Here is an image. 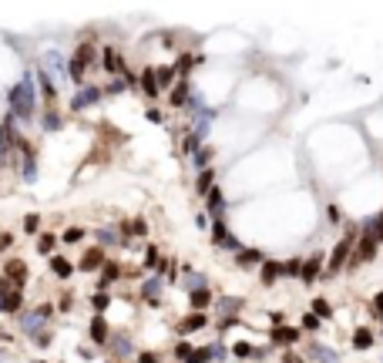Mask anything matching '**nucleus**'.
I'll use <instances>...</instances> for the list:
<instances>
[{"mask_svg": "<svg viewBox=\"0 0 383 363\" xmlns=\"http://www.w3.org/2000/svg\"><path fill=\"white\" fill-rule=\"evenodd\" d=\"M7 276H11L14 283H24V276H27V269H24V262H11V266H7Z\"/></svg>", "mask_w": 383, "mask_h": 363, "instance_id": "18", "label": "nucleus"}, {"mask_svg": "<svg viewBox=\"0 0 383 363\" xmlns=\"http://www.w3.org/2000/svg\"><path fill=\"white\" fill-rule=\"evenodd\" d=\"M7 101H11V118H31L34 114V104H37V98H34V78L27 74V78H21L17 84L11 88V94H7Z\"/></svg>", "mask_w": 383, "mask_h": 363, "instance_id": "1", "label": "nucleus"}, {"mask_svg": "<svg viewBox=\"0 0 383 363\" xmlns=\"http://www.w3.org/2000/svg\"><path fill=\"white\" fill-rule=\"evenodd\" d=\"M313 356H319V360L333 363V353H326V350H323V346H313Z\"/></svg>", "mask_w": 383, "mask_h": 363, "instance_id": "43", "label": "nucleus"}, {"mask_svg": "<svg viewBox=\"0 0 383 363\" xmlns=\"http://www.w3.org/2000/svg\"><path fill=\"white\" fill-rule=\"evenodd\" d=\"M353 346H356V350H370L373 346V333L370 329H356V333H353Z\"/></svg>", "mask_w": 383, "mask_h": 363, "instance_id": "11", "label": "nucleus"}, {"mask_svg": "<svg viewBox=\"0 0 383 363\" xmlns=\"http://www.w3.org/2000/svg\"><path fill=\"white\" fill-rule=\"evenodd\" d=\"M236 356L249 360V356H252V346H249V343H236Z\"/></svg>", "mask_w": 383, "mask_h": 363, "instance_id": "37", "label": "nucleus"}, {"mask_svg": "<svg viewBox=\"0 0 383 363\" xmlns=\"http://www.w3.org/2000/svg\"><path fill=\"white\" fill-rule=\"evenodd\" d=\"M209 303H212V293H209L205 286H199V289L192 293V306H195V309H205Z\"/></svg>", "mask_w": 383, "mask_h": 363, "instance_id": "10", "label": "nucleus"}, {"mask_svg": "<svg viewBox=\"0 0 383 363\" xmlns=\"http://www.w3.org/2000/svg\"><path fill=\"white\" fill-rule=\"evenodd\" d=\"M185 98H188V84L181 81L178 91H171V104H185Z\"/></svg>", "mask_w": 383, "mask_h": 363, "instance_id": "28", "label": "nucleus"}, {"mask_svg": "<svg viewBox=\"0 0 383 363\" xmlns=\"http://www.w3.org/2000/svg\"><path fill=\"white\" fill-rule=\"evenodd\" d=\"M81 239H84L81 229H68V232H64V242H81Z\"/></svg>", "mask_w": 383, "mask_h": 363, "instance_id": "36", "label": "nucleus"}, {"mask_svg": "<svg viewBox=\"0 0 383 363\" xmlns=\"http://www.w3.org/2000/svg\"><path fill=\"white\" fill-rule=\"evenodd\" d=\"M91 336H94V343H104L108 340V326H104V319H91Z\"/></svg>", "mask_w": 383, "mask_h": 363, "instance_id": "12", "label": "nucleus"}, {"mask_svg": "<svg viewBox=\"0 0 383 363\" xmlns=\"http://www.w3.org/2000/svg\"><path fill=\"white\" fill-rule=\"evenodd\" d=\"M98 239H101L104 246H114V242H121V239L114 236V232H108V229H101V232H98Z\"/></svg>", "mask_w": 383, "mask_h": 363, "instance_id": "31", "label": "nucleus"}, {"mask_svg": "<svg viewBox=\"0 0 383 363\" xmlns=\"http://www.w3.org/2000/svg\"><path fill=\"white\" fill-rule=\"evenodd\" d=\"M37 222H41L37 216H27L24 219V229H27V232H37Z\"/></svg>", "mask_w": 383, "mask_h": 363, "instance_id": "42", "label": "nucleus"}, {"mask_svg": "<svg viewBox=\"0 0 383 363\" xmlns=\"http://www.w3.org/2000/svg\"><path fill=\"white\" fill-rule=\"evenodd\" d=\"M51 269H54V276H61V279H68L71 272H74V266H71L68 259H61V256H54V259H51Z\"/></svg>", "mask_w": 383, "mask_h": 363, "instance_id": "9", "label": "nucleus"}, {"mask_svg": "<svg viewBox=\"0 0 383 363\" xmlns=\"http://www.w3.org/2000/svg\"><path fill=\"white\" fill-rule=\"evenodd\" d=\"M141 363H158V356L155 353H141Z\"/></svg>", "mask_w": 383, "mask_h": 363, "instance_id": "46", "label": "nucleus"}, {"mask_svg": "<svg viewBox=\"0 0 383 363\" xmlns=\"http://www.w3.org/2000/svg\"><path fill=\"white\" fill-rule=\"evenodd\" d=\"M236 262H239V266H249V262H262V252H259V249H239Z\"/></svg>", "mask_w": 383, "mask_h": 363, "instance_id": "13", "label": "nucleus"}, {"mask_svg": "<svg viewBox=\"0 0 383 363\" xmlns=\"http://www.w3.org/2000/svg\"><path fill=\"white\" fill-rule=\"evenodd\" d=\"M373 309H376V313H380V319H383V293L373 296Z\"/></svg>", "mask_w": 383, "mask_h": 363, "instance_id": "45", "label": "nucleus"}, {"mask_svg": "<svg viewBox=\"0 0 383 363\" xmlns=\"http://www.w3.org/2000/svg\"><path fill=\"white\" fill-rule=\"evenodd\" d=\"M155 262H158V252H155V249H148V256H145V266H148V269H155Z\"/></svg>", "mask_w": 383, "mask_h": 363, "instance_id": "44", "label": "nucleus"}, {"mask_svg": "<svg viewBox=\"0 0 383 363\" xmlns=\"http://www.w3.org/2000/svg\"><path fill=\"white\" fill-rule=\"evenodd\" d=\"M205 360H212V350H192L185 363H205Z\"/></svg>", "mask_w": 383, "mask_h": 363, "instance_id": "27", "label": "nucleus"}, {"mask_svg": "<svg viewBox=\"0 0 383 363\" xmlns=\"http://www.w3.org/2000/svg\"><path fill=\"white\" fill-rule=\"evenodd\" d=\"M158 289H161V283H158V279H148V283L141 286V293H145V299H155V296H158Z\"/></svg>", "mask_w": 383, "mask_h": 363, "instance_id": "26", "label": "nucleus"}, {"mask_svg": "<svg viewBox=\"0 0 383 363\" xmlns=\"http://www.w3.org/2000/svg\"><path fill=\"white\" fill-rule=\"evenodd\" d=\"M91 306H94V309H108V296H104V293L91 296Z\"/></svg>", "mask_w": 383, "mask_h": 363, "instance_id": "33", "label": "nucleus"}, {"mask_svg": "<svg viewBox=\"0 0 383 363\" xmlns=\"http://www.w3.org/2000/svg\"><path fill=\"white\" fill-rule=\"evenodd\" d=\"M121 64H118V54H114L111 47H104V71H118Z\"/></svg>", "mask_w": 383, "mask_h": 363, "instance_id": "22", "label": "nucleus"}, {"mask_svg": "<svg viewBox=\"0 0 383 363\" xmlns=\"http://www.w3.org/2000/svg\"><path fill=\"white\" fill-rule=\"evenodd\" d=\"M209 161H212V148H202V151H195V165H199V168H209Z\"/></svg>", "mask_w": 383, "mask_h": 363, "instance_id": "24", "label": "nucleus"}, {"mask_svg": "<svg viewBox=\"0 0 383 363\" xmlns=\"http://www.w3.org/2000/svg\"><path fill=\"white\" fill-rule=\"evenodd\" d=\"M57 125H61V118H57L54 111H47V114H44V128H51V131H54Z\"/></svg>", "mask_w": 383, "mask_h": 363, "instance_id": "35", "label": "nucleus"}, {"mask_svg": "<svg viewBox=\"0 0 383 363\" xmlns=\"http://www.w3.org/2000/svg\"><path fill=\"white\" fill-rule=\"evenodd\" d=\"M188 353H192L188 343H178V346H175V356H178V360H188Z\"/></svg>", "mask_w": 383, "mask_h": 363, "instance_id": "41", "label": "nucleus"}, {"mask_svg": "<svg viewBox=\"0 0 383 363\" xmlns=\"http://www.w3.org/2000/svg\"><path fill=\"white\" fill-rule=\"evenodd\" d=\"M185 151H188V155H195V151H199V138H195V135L185 138Z\"/></svg>", "mask_w": 383, "mask_h": 363, "instance_id": "40", "label": "nucleus"}, {"mask_svg": "<svg viewBox=\"0 0 383 363\" xmlns=\"http://www.w3.org/2000/svg\"><path fill=\"white\" fill-rule=\"evenodd\" d=\"M68 74H71V81H84V64H81L78 57H71V64H68Z\"/></svg>", "mask_w": 383, "mask_h": 363, "instance_id": "16", "label": "nucleus"}, {"mask_svg": "<svg viewBox=\"0 0 383 363\" xmlns=\"http://www.w3.org/2000/svg\"><path fill=\"white\" fill-rule=\"evenodd\" d=\"M54 242H57L54 236H41V239H37V252H41V256H47V252L54 249Z\"/></svg>", "mask_w": 383, "mask_h": 363, "instance_id": "23", "label": "nucleus"}, {"mask_svg": "<svg viewBox=\"0 0 383 363\" xmlns=\"http://www.w3.org/2000/svg\"><path fill=\"white\" fill-rule=\"evenodd\" d=\"M41 91H44V98H54V84L47 78V71H41Z\"/></svg>", "mask_w": 383, "mask_h": 363, "instance_id": "29", "label": "nucleus"}, {"mask_svg": "<svg viewBox=\"0 0 383 363\" xmlns=\"http://www.w3.org/2000/svg\"><path fill=\"white\" fill-rule=\"evenodd\" d=\"M212 236H215V246H219V249H239V242L229 236V229L222 226V222H215V226H212Z\"/></svg>", "mask_w": 383, "mask_h": 363, "instance_id": "5", "label": "nucleus"}, {"mask_svg": "<svg viewBox=\"0 0 383 363\" xmlns=\"http://www.w3.org/2000/svg\"><path fill=\"white\" fill-rule=\"evenodd\" d=\"M272 340H276V343H282V340H286V343H296V340H299V333H296V329H276V333H272Z\"/></svg>", "mask_w": 383, "mask_h": 363, "instance_id": "21", "label": "nucleus"}, {"mask_svg": "<svg viewBox=\"0 0 383 363\" xmlns=\"http://www.w3.org/2000/svg\"><path fill=\"white\" fill-rule=\"evenodd\" d=\"M98 98H101V91H98V88H81L78 94L71 98V108H74V111H84V108H91Z\"/></svg>", "mask_w": 383, "mask_h": 363, "instance_id": "4", "label": "nucleus"}, {"mask_svg": "<svg viewBox=\"0 0 383 363\" xmlns=\"http://www.w3.org/2000/svg\"><path fill=\"white\" fill-rule=\"evenodd\" d=\"M299 266H303V262H286V266H279V272H282V276H299Z\"/></svg>", "mask_w": 383, "mask_h": 363, "instance_id": "30", "label": "nucleus"}, {"mask_svg": "<svg viewBox=\"0 0 383 363\" xmlns=\"http://www.w3.org/2000/svg\"><path fill=\"white\" fill-rule=\"evenodd\" d=\"M98 266H101V252H98V249H94V252H88V256L81 259V269H84V272H94Z\"/></svg>", "mask_w": 383, "mask_h": 363, "instance_id": "15", "label": "nucleus"}, {"mask_svg": "<svg viewBox=\"0 0 383 363\" xmlns=\"http://www.w3.org/2000/svg\"><path fill=\"white\" fill-rule=\"evenodd\" d=\"M11 242H14L11 236H0V249H7V246H11Z\"/></svg>", "mask_w": 383, "mask_h": 363, "instance_id": "47", "label": "nucleus"}, {"mask_svg": "<svg viewBox=\"0 0 383 363\" xmlns=\"http://www.w3.org/2000/svg\"><path fill=\"white\" fill-rule=\"evenodd\" d=\"M316 326H319V316L306 313V316H303V329H316Z\"/></svg>", "mask_w": 383, "mask_h": 363, "instance_id": "38", "label": "nucleus"}, {"mask_svg": "<svg viewBox=\"0 0 383 363\" xmlns=\"http://www.w3.org/2000/svg\"><path fill=\"white\" fill-rule=\"evenodd\" d=\"M313 316H329V306L323 303V299H316V303H313Z\"/></svg>", "mask_w": 383, "mask_h": 363, "instance_id": "34", "label": "nucleus"}, {"mask_svg": "<svg viewBox=\"0 0 383 363\" xmlns=\"http://www.w3.org/2000/svg\"><path fill=\"white\" fill-rule=\"evenodd\" d=\"M37 175V165H34V155H31V151H27V158H24V178L31 182Z\"/></svg>", "mask_w": 383, "mask_h": 363, "instance_id": "25", "label": "nucleus"}, {"mask_svg": "<svg viewBox=\"0 0 383 363\" xmlns=\"http://www.w3.org/2000/svg\"><path fill=\"white\" fill-rule=\"evenodd\" d=\"M349 249H353V236L339 239V246L333 249V256H329V272H339V269H343V262H346Z\"/></svg>", "mask_w": 383, "mask_h": 363, "instance_id": "2", "label": "nucleus"}, {"mask_svg": "<svg viewBox=\"0 0 383 363\" xmlns=\"http://www.w3.org/2000/svg\"><path fill=\"white\" fill-rule=\"evenodd\" d=\"M141 88L148 91V94H158V84H155V71L145 68V74H141Z\"/></svg>", "mask_w": 383, "mask_h": 363, "instance_id": "17", "label": "nucleus"}, {"mask_svg": "<svg viewBox=\"0 0 383 363\" xmlns=\"http://www.w3.org/2000/svg\"><path fill=\"white\" fill-rule=\"evenodd\" d=\"M319 266H323V256H309V259L299 266V276H303L306 283H313L316 276H319Z\"/></svg>", "mask_w": 383, "mask_h": 363, "instance_id": "6", "label": "nucleus"}, {"mask_svg": "<svg viewBox=\"0 0 383 363\" xmlns=\"http://www.w3.org/2000/svg\"><path fill=\"white\" fill-rule=\"evenodd\" d=\"M111 279H118V266H114V262H104V283H111Z\"/></svg>", "mask_w": 383, "mask_h": 363, "instance_id": "32", "label": "nucleus"}, {"mask_svg": "<svg viewBox=\"0 0 383 363\" xmlns=\"http://www.w3.org/2000/svg\"><path fill=\"white\" fill-rule=\"evenodd\" d=\"M276 276H279V262H266L262 266V283H276Z\"/></svg>", "mask_w": 383, "mask_h": 363, "instance_id": "19", "label": "nucleus"}, {"mask_svg": "<svg viewBox=\"0 0 383 363\" xmlns=\"http://www.w3.org/2000/svg\"><path fill=\"white\" fill-rule=\"evenodd\" d=\"M212 182H215V171L205 168L202 175H199V182H195V192H199V195H209V192H212Z\"/></svg>", "mask_w": 383, "mask_h": 363, "instance_id": "8", "label": "nucleus"}, {"mask_svg": "<svg viewBox=\"0 0 383 363\" xmlns=\"http://www.w3.org/2000/svg\"><path fill=\"white\" fill-rule=\"evenodd\" d=\"M175 81V68H158L155 71V84H171Z\"/></svg>", "mask_w": 383, "mask_h": 363, "instance_id": "20", "label": "nucleus"}, {"mask_svg": "<svg viewBox=\"0 0 383 363\" xmlns=\"http://www.w3.org/2000/svg\"><path fill=\"white\" fill-rule=\"evenodd\" d=\"M47 68H54V71H64V61L57 54H47Z\"/></svg>", "mask_w": 383, "mask_h": 363, "instance_id": "39", "label": "nucleus"}, {"mask_svg": "<svg viewBox=\"0 0 383 363\" xmlns=\"http://www.w3.org/2000/svg\"><path fill=\"white\" fill-rule=\"evenodd\" d=\"M205 323H209V316H205V313H192V316H185L178 323V333H195V329H202Z\"/></svg>", "mask_w": 383, "mask_h": 363, "instance_id": "7", "label": "nucleus"}, {"mask_svg": "<svg viewBox=\"0 0 383 363\" xmlns=\"http://www.w3.org/2000/svg\"><path fill=\"white\" fill-rule=\"evenodd\" d=\"M222 205H226V199H222V192L212 185V192H209V212H215V216H222Z\"/></svg>", "mask_w": 383, "mask_h": 363, "instance_id": "14", "label": "nucleus"}, {"mask_svg": "<svg viewBox=\"0 0 383 363\" xmlns=\"http://www.w3.org/2000/svg\"><path fill=\"white\" fill-rule=\"evenodd\" d=\"M47 316H51V306H41L37 313H24V316H21V329H24V333H37V326H41Z\"/></svg>", "mask_w": 383, "mask_h": 363, "instance_id": "3", "label": "nucleus"}]
</instances>
